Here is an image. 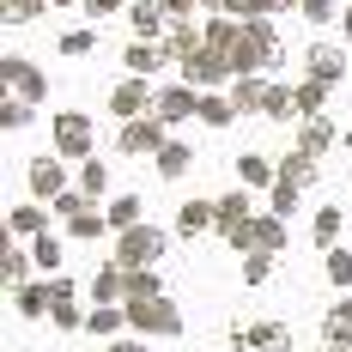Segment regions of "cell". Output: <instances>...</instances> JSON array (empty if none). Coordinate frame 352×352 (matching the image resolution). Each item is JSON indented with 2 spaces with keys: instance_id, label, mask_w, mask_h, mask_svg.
Wrapping results in <instances>:
<instances>
[{
  "instance_id": "43",
  "label": "cell",
  "mask_w": 352,
  "mask_h": 352,
  "mask_svg": "<svg viewBox=\"0 0 352 352\" xmlns=\"http://www.w3.org/2000/svg\"><path fill=\"white\" fill-rule=\"evenodd\" d=\"M322 340H328V346H352V316L328 310V322H322Z\"/></svg>"
},
{
  "instance_id": "47",
  "label": "cell",
  "mask_w": 352,
  "mask_h": 352,
  "mask_svg": "<svg viewBox=\"0 0 352 352\" xmlns=\"http://www.w3.org/2000/svg\"><path fill=\"white\" fill-rule=\"evenodd\" d=\"M104 352H152V346H146V334H134V328H128V334H116Z\"/></svg>"
},
{
  "instance_id": "28",
  "label": "cell",
  "mask_w": 352,
  "mask_h": 352,
  "mask_svg": "<svg viewBox=\"0 0 352 352\" xmlns=\"http://www.w3.org/2000/svg\"><path fill=\"white\" fill-rule=\"evenodd\" d=\"M280 176H285V182H298V188H310V182H316V152H304V146L285 152V158H280Z\"/></svg>"
},
{
  "instance_id": "7",
  "label": "cell",
  "mask_w": 352,
  "mask_h": 352,
  "mask_svg": "<svg viewBox=\"0 0 352 352\" xmlns=\"http://www.w3.org/2000/svg\"><path fill=\"white\" fill-rule=\"evenodd\" d=\"M146 109H158V91H152V79L146 73H128L116 91H109V116H122V122H134Z\"/></svg>"
},
{
  "instance_id": "46",
  "label": "cell",
  "mask_w": 352,
  "mask_h": 352,
  "mask_svg": "<svg viewBox=\"0 0 352 352\" xmlns=\"http://www.w3.org/2000/svg\"><path fill=\"white\" fill-rule=\"evenodd\" d=\"M55 328H61V334H73V328H85V310H79V304H55Z\"/></svg>"
},
{
  "instance_id": "20",
  "label": "cell",
  "mask_w": 352,
  "mask_h": 352,
  "mask_svg": "<svg viewBox=\"0 0 352 352\" xmlns=\"http://www.w3.org/2000/svg\"><path fill=\"white\" fill-rule=\"evenodd\" d=\"M237 182H243V188H274V182H280V164L261 158V152H243V158H237Z\"/></svg>"
},
{
  "instance_id": "30",
  "label": "cell",
  "mask_w": 352,
  "mask_h": 352,
  "mask_svg": "<svg viewBox=\"0 0 352 352\" xmlns=\"http://www.w3.org/2000/svg\"><path fill=\"white\" fill-rule=\"evenodd\" d=\"M109 231H128V225H140L146 219V207H140V195H116V201H109Z\"/></svg>"
},
{
  "instance_id": "41",
  "label": "cell",
  "mask_w": 352,
  "mask_h": 352,
  "mask_svg": "<svg viewBox=\"0 0 352 352\" xmlns=\"http://www.w3.org/2000/svg\"><path fill=\"white\" fill-rule=\"evenodd\" d=\"M292 85H267V104H261V116H267V122H285V116H292Z\"/></svg>"
},
{
  "instance_id": "13",
  "label": "cell",
  "mask_w": 352,
  "mask_h": 352,
  "mask_svg": "<svg viewBox=\"0 0 352 352\" xmlns=\"http://www.w3.org/2000/svg\"><path fill=\"white\" fill-rule=\"evenodd\" d=\"M128 25H134V36L158 43V31H170V19H164V0H128Z\"/></svg>"
},
{
  "instance_id": "44",
  "label": "cell",
  "mask_w": 352,
  "mask_h": 352,
  "mask_svg": "<svg viewBox=\"0 0 352 352\" xmlns=\"http://www.w3.org/2000/svg\"><path fill=\"white\" fill-rule=\"evenodd\" d=\"M49 207L61 212V219H73V212H85V207H98V201H91V195H85V188H61V195H55V201H49Z\"/></svg>"
},
{
  "instance_id": "24",
  "label": "cell",
  "mask_w": 352,
  "mask_h": 352,
  "mask_svg": "<svg viewBox=\"0 0 352 352\" xmlns=\"http://www.w3.org/2000/svg\"><path fill=\"white\" fill-rule=\"evenodd\" d=\"M237 116H243V109L231 104V91H201V122H207V128H231Z\"/></svg>"
},
{
  "instance_id": "39",
  "label": "cell",
  "mask_w": 352,
  "mask_h": 352,
  "mask_svg": "<svg viewBox=\"0 0 352 352\" xmlns=\"http://www.w3.org/2000/svg\"><path fill=\"white\" fill-rule=\"evenodd\" d=\"M79 188H85V195L98 201V195L109 188V164H98V158H85V164H79Z\"/></svg>"
},
{
  "instance_id": "35",
  "label": "cell",
  "mask_w": 352,
  "mask_h": 352,
  "mask_svg": "<svg viewBox=\"0 0 352 352\" xmlns=\"http://www.w3.org/2000/svg\"><path fill=\"white\" fill-rule=\"evenodd\" d=\"M31 122H36V104H31V98H6V104H0V128L19 134V128H31Z\"/></svg>"
},
{
  "instance_id": "34",
  "label": "cell",
  "mask_w": 352,
  "mask_h": 352,
  "mask_svg": "<svg viewBox=\"0 0 352 352\" xmlns=\"http://www.w3.org/2000/svg\"><path fill=\"white\" fill-rule=\"evenodd\" d=\"M201 43H207V36L195 31V25H170V36H164V49H170V61H188V55H195Z\"/></svg>"
},
{
  "instance_id": "29",
  "label": "cell",
  "mask_w": 352,
  "mask_h": 352,
  "mask_svg": "<svg viewBox=\"0 0 352 352\" xmlns=\"http://www.w3.org/2000/svg\"><path fill=\"white\" fill-rule=\"evenodd\" d=\"M298 146L322 158V152L334 146V122H328V116H304V134H298Z\"/></svg>"
},
{
  "instance_id": "22",
  "label": "cell",
  "mask_w": 352,
  "mask_h": 352,
  "mask_svg": "<svg viewBox=\"0 0 352 352\" xmlns=\"http://www.w3.org/2000/svg\"><path fill=\"white\" fill-rule=\"evenodd\" d=\"M328 91H334V85H322V79H310V73H304V79L292 85V104H298V116H322V109H328Z\"/></svg>"
},
{
  "instance_id": "33",
  "label": "cell",
  "mask_w": 352,
  "mask_h": 352,
  "mask_svg": "<svg viewBox=\"0 0 352 352\" xmlns=\"http://www.w3.org/2000/svg\"><path fill=\"white\" fill-rule=\"evenodd\" d=\"M91 49H98V25H73V31H61V55H67V61L91 55Z\"/></svg>"
},
{
  "instance_id": "23",
  "label": "cell",
  "mask_w": 352,
  "mask_h": 352,
  "mask_svg": "<svg viewBox=\"0 0 352 352\" xmlns=\"http://www.w3.org/2000/svg\"><path fill=\"white\" fill-rule=\"evenodd\" d=\"M6 231H12V237H43V231H49V212L36 207V201H25V207L6 212Z\"/></svg>"
},
{
  "instance_id": "25",
  "label": "cell",
  "mask_w": 352,
  "mask_h": 352,
  "mask_svg": "<svg viewBox=\"0 0 352 352\" xmlns=\"http://www.w3.org/2000/svg\"><path fill=\"white\" fill-rule=\"evenodd\" d=\"M255 249H267V255H280L285 249V212H255Z\"/></svg>"
},
{
  "instance_id": "16",
  "label": "cell",
  "mask_w": 352,
  "mask_h": 352,
  "mask_svg": "<svg viewBox=\"0 0 352 352\" xmlns=\"http://www.w3.org/2000/svg\"><path fill=\"white\" fill-rule=\"evenodd\" d=\"M176 231H182V237L219 231V201H182V207H176Z\"/></svg>"
},
{
  "instance_id": "2",
  "label": "cell",
  "mask_w": 352,
  "mask_h": 352,
  "mask_svg": "<svg viewBox=\"0 0 352 352\" xmlns=\"http://www.w3.org/2000/svg\"><path fill=\"white\" fill-rule=\"evenodd\" d=\"M128 328L134 334H152V340H176L188 322H182V310H176L170 298H134L128 304Z\"/></svg>"
},
{
  "instance_id": "50",
  "label": "cell",
  "mask_w": 352,
  "mask_h": 352,
  "mask_svg": "<svg viewBox=\"0 0 352 352\" xmlns=\"http://www.w3.org/2000/svg\"><path fill=\"white\" fill-rule=\"evenodd\" d=\"M164 19L170 25H195V0H164Z\"/></svg>"
},
{
  "instance_id": "5",
  "label": "cell",
  "mask_w": 352,
  "mask_h": 352,
  "mask_svg": "<svg viewBox=\"0 0 352 352\" xmlns=\"http://www.w3.org/2000/svg\"><path fill=\"white\" fill-rule=\"evenodd\" d=\"M176 67H182L188 85H201V91H219V85H231V79H237L231 55H225V49H212V43H201V49H195L188 61H176Z\"/></svg>"
},
{
  "instance_id": "12",
  "label": "cell",
  "mask_w": 352,
  "mask_h": 352,
  "mask_svg": "<svg viewBox=\"0 0 352 352\" xmlns=\"http://www.w3.org/2000/svg\"><path fill=\"white\" fill-rule=\"evenodd\" d=\"M304 67H310V79H322V85H340V79H346V55H340L334 43H310V49H304Z\"/></svg>"
},
{
  "instance_id": "56",
  "label": "cell",
  "mask_w": 352,
  "mask_h": 352,
  "mask_svg": "<svg viewBox=\"0 0 352 352\" xmlns=\"http://www.w3.org/2000/svg\"><path fill=\"white\" fill-rule=\"evenodd\" d=\"M322 352H352V346H328V340H322Z\"/></svg>"
},
{
  "instance_id": "45",
  "label": "cell",
  "mask_w": 352,
  "mask_h": 352,
  "mask_svg": "<svg viewBox=\"0 0 352 352\" xmlns=\"http://www.w3.org/2000/svg\"><path fill=\"white\" fill-rule=\"evenodd\" d=\"M298 12H304L310 25H334V19H340V0H298Z\"/></svg>"
},
{
  "instance_id": "37",
  "label": "cell",
  "mask_w": 352,
  "mask_h": 352,
  "mask_svg": "<svg viewBox=\"0 0 352 352\" xmlns=\"http://www.w3.org/2000/svg\"><path fill=\"white\" fill-rule=\"evenodd\" d=\"M134 298H164V285H158L152 267H128V304H134Z\"/></svg>"
},
{
  "instance_id": "1",
  "label": "cell",
  "mask_w": 352,
  "mask_h": 352,
  "mask_svg": "<svg viewBox=\"0 0 352 352\" xmlns=\"http://www.w3.org/2000/svg\"><path fill=\"white\" fill-rule=\"evenodd\" d=\"M231 67L237 73L280 67V31H274V19H243V36L231 43Z\"/></svg>"
},
{
  "instance_id": "58",
  "label": "cell",
  "mask_w": 352,
  "mask_h": 352,
  "mask_svg": "<svg viewBox=\"0 0 352 352\" xmlns=\"http://www.w3.org/2000/svg\"><path fill=\"white\" fill-rule=\"evenodd\" d=\"M346 158H352V140H346Z\"/></svg>"
},
{
  "instance_id": "26",
  "label": "cell",
  "mask_w": 352,
  "mask_h": 352,
  "mask_svg": "<svg viewBox=\"0 0 352 352\" xmlns=\"http://www.w3.org/2000/svg\"><path fill=\"white\" fill-rule=\"evenodd\" d=\"M201 36H207L212 49H225V55H231V43L243 36V19H231V12H212L207 25H201Z\"/></svg>"
},
{
  "instance_id": "14",
  "label": "cell",
  "mask_w": 352,
  "mask_h": 352,
  "mask_svg": "<svg viewBox=\"0 0 352 352\" xmlns=\"http://www.w3.org/2000/svg\"><path fill=\"white\" fill-rule=\"evenodd\" d=\"M164 61H170V49H164V43H146V36H134V43L122 49V67H128V73H146V79L164 67Z\"/></svg>"
},
{
  "instance_id": "49",
  "label": "cell",
  "mask_w": 352,
  "mask_h": 352,
  "mask_svg": "<svg viewBox=\"0 0 352 352\" xmlns=\"http://www.w3.org/2000/svg\"><path fill=\"white\" fill-rule=\"evenodd\" d=\"M85 19H109V12H128V0H79Z\"/></svg>"
},
{
  "instance_id": "18",
  "label": "cell",
  "mask_w": 352,
  "mask_h": 352,
  "mask_svg": "<svg viewBox=\"0 0 352 352\" xmlns=\"http://www.w3.org/2000/svg\"><path fill=\"white\" fill-rule=\"evenodd\" d=\"M152 164H158V176H164V182H182V176L195 170V152H188L182 140H164L158 152H152Z\"/></svg>"
},
{
  "instance_id": "57",
  "label": "cell",
  "mask_w": 352,
  "mask_h": 352,
  "mask_svg": "<svg viewBox=\"0 0 352 352\" xmlns=\"http://www.w3.org/2000/svg\"><path fill=\"white\" fill-rule=\"evenodd\" d=\"M49 6H73V0H49Z\"/></svg>"
},
{
  "instance_id": "36",
  "label": "cell",
  "mask_w": 352,
  "mask_h": 352,
  "mask_svg": "<svg viewBox=\"0 0 352 352\" xmlns=\"http://www.w3.org/2000/svg\"><path fill=\"white\" fill-rule=\"evenodd\" d=\"M322 274H328V285L346 292L352 285V249H328V255H322Z\"/></svg>"
},
{
  "instance_id": "6",
  "label": "cell",
  "mask_w": 352,
  "mask_h": 352,
  "mask_svg": "<svg viewBox=\"0 0 352 352\" xmlns=\"http://www.w3.org/2000/svg\"><path fill=\"white\" fill-rule=\"evenodd\" d=\"M164 128H170V122H164L158 109H146V116H134V122H122V134H116V146H122L128 158H152L158 146L170 140Z\"/></svg>"
},
{
  "instance_id": "17",
  "label": "cell",
  "mask_w": 352,
  "mask_h": 352,
  "mask_svg": "<svg viewBox=\"0 0 352 352\" xmlns=\"http://www.w3.org/2000/svg\"><path fill=\"white\" fill-rule=\"evenodd\" d=\"M122 328H128V304H91L85 310V334L91 340H116Z\"/></svg>"
},
{
  "instance_id": "40",
  "label": "cell",
  "mask_w": 352,
  "mask_h": 352,
  "mask_svg": "<svg viewBox=\"0 0 352 352\" xmlns=\"http://www.w3.org/2000/svg\"><path fill=\"white\" fill-rule=\"evenodd\" d=\"M298 195H304V188H298V182H285V176H280V182L267 188V207H274V212H285V219H292V212H298Z\"/></svg>"
},
{
  "instance_id": "27",
  "label": "cell",
  "mask_w": 352,
  "mask_h": 352,
  "mask_svg": "<svg viewBox=\"0 0 352 352\" xmlns=\"http://www.w3.org/2000/svg\"><path fill=\"white\" fill-rule=\"evenodd\" d=\"M104 231H109V212H98V207H85V212L67 219V237H79V243H98Z\"/></svg>"
},
{
  "instance_id": "55",
  "label": "cell",
  "mask_w": 352,
  "mask_h": 352,
  "mask_svg": "<svg viewBox=\"0 0 352 352\" xmlns=\"http://www.w3.org/2000/svg\"><path fill=\"white\" fill-rule=\"evenodd\" d=\"M340 316H352V298H340Z\"/></svg>"
},
{
  "instance_id": "42",
  "label": "cell",
  "mask_w": 352,
  "mask_h": 352,
  "mask_svg": "<svg viewBox=\"0 0 352 352\" xmlns=\"http://www.w3.org/2000/svg\"><path fill=\"white\" fill-rule=\"evenodd\" d=\"M267 274H274V255H267V249H249L243 255V285H261Z\"/></svg>"
},
{
  "instance_id": "19",
  "label": "cell",
  "mask_w": 352,
  "mask_h": 352,
  "mask_svg": "<svg viewBox=\"0 0 352 352\" xmlns=\"http://www.w3.org/2000/svg\"><path fill=\"white\" fill-rule=\"evenodd\" d=\"M255 207H249V188H231V195H219V237H231L237 225H249Z\"/></svg>"
},
{
  "instance_id": "52",
  "label": "cell",
  "mask_w": 352,
  "mask_h": 352,
  "mask_svg": "<svg viewBox=\"0 0 352 352\" xmlns=\"http://www.w3.org/2000/svg\"><path fill=\"white\" fill-rule=\"evenodd\" d=\"M292 6H298V0H261V12H267V19H280V12H292Z\"/></svg>"
},
{
  "instance_id": "4",
  "label": "cell",
  "mask_w": 352,
  "mask_h": 352,
  "mask_svg": "<svg viewBox=\"0 0 352 352\" xmlns=\"http://www.w3.org/2000/svg\"><path fill=\"white\" fill-rule=\"evenodd\" d=\"M49 134H55V152H61V158H73V164L98 158V128H91V116H79V109H61Z\"/></svg>"
},
{
  "instance_id": "21",
  "label": "cell",
  "mask_w": 352,
  "mask_h": 352,
  "mask_svg": "<svg viewBox=\"0 0 352 352\" xmlns=\"http://www.w3.org/2000/svg\"><path fill=\"white\" fill-rule=\"evenodd\" d=\"M243 346H255V352H292V328H285V322H255V328H243Z\"/></svg>"
},
{
  "instance_id": "15",
  "label": "cell",
  "mask_w": 352,
  "mask_h": 352,
  "mask_svg": "<svg viewBox=\"0 0 352 352\" xmlns=\"http://www.w3.org/2000/svg\"><path fill=\"white\" fill-rule=\"evenodd\" d=\"M267 85H274V79H261V73H237L225 91H231V104L243 109V116H261V104H267Z\"/></svg>"
},
{
  "instance_id": "31",
  "label": "cell",
  "mask_w": 352,
  "mask_h": 352,
  "mask_svg": "<svg viewBox=\"0 0 352 352\" xmlns=\"http://www.w3.org/2000/svg\"><path fill=\"white\" fill-rule=\"evenodd\" d=\"M31 267H36L31 249H6V255H0V280H6V285H25V280H31Z\"/></svg>"
},
{
  "instance_id": "8",
  "label": "cell",
  "mask_w": 352,
  "mask_h": 352,
  "mask_svg": "<svg viewBox=\"0 0 352 352\" xmlns=\"http://www.w3.org/2000/svg\"><path fill=\"white\" fill-rule=\"evenodd\" d=\"M0 79L12 85V98H31V104H43V98H49V73L31 67L25 55H0Z\"/></svg>"
},
{
  "instance_id": "53",
  "label": "cell",
  "mask_w": 352,
  "mask_h": 352,
  "mask_svg": "<svg viewBox=\"0 0 352 352\" xmlns=\"http://www.w3.org/2000/svg\"><path fill=\"white\" fill-rule=\"evenodd\" d=\"M340 36H346V43H352V6H346V12H340Z\"/></svg>"
},
{
  "instance_id": "54",
  "label": "cell",
  "mask_w": 352,
  "mask_h": 352,
  "mask_svg": "<svg viewBox=\"0 0 352 352\" xmlns=\"http://www.w3.org/2000/svg\"><path fill=\"white\" fill-rule=\"evenodd\" d=\"M195 6H207V12H219V6H225V0H195Z\"/></svg>"
},
{
  "instance_id": "51",
  "label": "cell",
  "mask_w": 352,
  "mask_h": 352,
  "mask_svg": "<svg viewBox=\"0 0 352 352\" xmlns=\"http://www.w3.org/2000/svg\"><path fill=\"white\" fill-rule=\"evenodd\" d=\"M49 292H55V304H73V292H79V285H73L67 274H49ZM49 316H55V310H49Z\"/></svg>"
},
{
  "instance_id": "11",
  "label": "cell",
  "mask_w": 352,
  "mask_h": 352,
  "mask_svg": "<svg viewBox=\"0 0 352 352\" xmlns=\"http://www.w3.org/2000/svg\"><path fill=\"white\" fill-rule=\"evenodd\" d=\"M12 310L25 322H43L49 310H55V292H49V274L43 280H25V285H12Z\"/></svg>"
},
{
  "instance_id": "48",
  "label": "cell",
  "mask_w": 352,
  "mask_h": 352,
  "mask_svg": "<svg viewBox=\"0 0 352 352\" xmlns=\"http://www.w3.org/2000/svg\"><path fill=\"white\" fill-rule=\"evenodd\" d=\"M219 12H231V19H267V12H261V0H225Z\"/></svg>"
},
{
  "instance_id": "38",
  "label": "cell",
  "mask_w": 352,
  "mask_h": 352,
  "mask_svg": "<svg viewBox=\"0 0 352 352\" xmlns=\"http://www.w3.org/2000/svg\"><path fill=\"white\" fill-rule=\"evenodd\" d=\"M340 219H346L340 207H322V212H316V225H310V237H316L322 249H334V237H340Z\"/></svg>"
},
{
  "instance_id": "9",
  "label": "cell",
  "mask_w": 352,
  "mask_h": 352,
  "mask_svg": "<svg viewBox=\"0 0 352 352\" xmlns=\"http://www.w3.org/2000/svg\"><path fill=\"white\" fill-rule=\"evenodd\" d=\"M158 116L164 122H195L201 116V85H188V79L182 85H164L158 91Z\"/></svg>"
},
{
  "instance_id": "3",
  "label": "cell",
  "mask_w": 352,
  "mask_h": 352,
  "mask_svg": "<svg viewBox=\"0 0 352 352\" xmlns=\"http://www.w3.org/2000/svg\"><path fill=\"white\" fill-rule=\"evenodd\" d=\"M164 249H170V237L158 231V225H128V231H116V261L122 267H152V261H164Z\"/></svg>"
},
{
  "instance_id": "32",
  "label": "cell",
  "mask_w": 352,
  "mask_h": 352,
  "mask_svg": "<svg viewBox=\"0 0 352 352\" xmlns=\"http://www.w3.org/2000/svg\"><path fill=\"white\" fill-rule=\"evenodd\" d=\"M31 255H36V267H43V274H61V255H67V243L43 231V237H31Z\"/></svg>"
},
{
  "instance_id": "10",
  "label": "cell",
  "mask_w": 352,
  "mask_h": 352,
  "mask_svg": "<svg viewBox=\"0 0 352 352\" xmlns=\"http://www.w3.org/2000/svg\"><path fill=\"white\" fill-rule=\"evenodd\" d=\"M31 195L36 201H55V195H61V188H67V164H61V152H55V158H49V152H43V158H31Z\"/></svg>"
}]
</instances>
